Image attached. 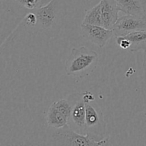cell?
Returning a JSON list of instances; mask_svg holds the SVG:
<instances>
[{
  "instance_id": "obj_1",
  "label": "cell",
  "mask_w": 146,
  "mask_h": 146,
  "mask_svg": "<svg viewBox=\"0 0 146 146\" xmlns=\"http://www.w3.org/2000/svg\"><path fill=\"white\" fill-rule=\"evenodd\" d=\"M99 56L95 51L86 46L73 48L65 62V71L68 76L84 78L97 68Z\"/></svg>"
},
{
  "instance_id": "obj_2",
  "label": "cell",
  "mask_w": 146,
  "mask_h": 146,
  "mask_svg": "<svg viewBox=\"0 0 146 146\" xmlns=\"http://www.w3.org/2000/svg\"><path fill=\"white\" fill-rule=\"evenodd\" d=\"M83 98L86 105V133L96 141H101L105 138L106 128L102 110L96 103L91 92L83 93Z\"/></svg>"
},
{
  "instance_id": "obj_3",
  "label": "cell",
  "mask_w": 146,
  "mask_h": 146,
  "mask_svg": "<svg viewBox=\"0 0 146 146\" xmlns=\"http://www.w3.org/2000/svg\"><path fill=\"white\" fill-rule=\"evenodd\" d=\"M66 11L65 0H49L46 4H43L31 11L36 15L41 29L51 33L57 31V27L61 25Z\"/></svg>"
},
{
  "instance_id": "obj_4",
  "label": "cell",
  "mask_w": 146,
  "mask_h": 146,
  "mask_svg": "<svg viewBox=\"0 0 146 146\" xmlns=\"http://www.w3.org/2000/svg\"><path fill=\"white\" fill-rule=\"evenodd\" d=\"M51 133V140L48 145H70V146H95L105 145L109 141V137L97 141L89 135L81 134L71 129L68 125L58 129H55Z\"/></svg>"
},
{
  "instance_id": "obj_5",
  "label": "cell",
  "mask_w": 146,
  "mask_h": 146,
  "mask_svg": "<svg viewBox=\"0 0 146 146\" xmlns=\"http://www.w3.org/2000/svg\"><path fill=\"white\" fill-rule=\"evenodd\" d=\"M71 104V112L68 125L72 130L81 134L86 133V105L83 93L72 94L68 97Z\"/></svg>"
},
{
  "instance_id": "obj_6",
  "label": "cell",
  "mask_w": 146,
  "mask_h": 146,
  "mask_svg": "<svg viewBox=\"0 0 146 146\" xmlns=\"http://www.w3.org/2000/svg\"><path fill=\"white\" fill-rule=\"evenodd\" d=\"M143 30H146V16L135 17L127 14L119 17L113 29L115 36Z\"/></svg>"
},
{
  "instance_id": "obj_7",
  "label": "cell",
  "mask_w": 146,
  "mask_h": 146,
  "mask_svg": "<svg viewBox=\"0 0 146 146\" xmlns=\"http://www.w3.org/2000/svg\"><path fill=\"white\" fill-rule=\"evenodd\" d=\"M81 29L83 36L101 48H104L114 35L113 30L102 26L81 24Z\"/></svg>"
},
{
  "instance_id": "obj_8",
  "label": "cell",
  "mask_w": 146,
  "mask_h": 146,
  "mask_svg": "<svg viewBox=\"0 0 146 146\" xmlns=\"http://www.w3.org/2000/svg\"><path fill=\"white\" fill-rule=\"evenodd\" d=\"M102 26L108 29L113 30L118 21V14L121 11L119 6L114 0H101Z\"/></svg>"
},
{
  "instance_id": "obj_9",
  "label": "cell",
  "mask_w": 146,
  "mask_h": 146,
  "mask_svg": "<svg viewBox=\"0 0 146 146\" xmlns=\"http://www.w3.org/2000/svg\"><path fill=\"white\" fill-rule=\"evenodd\" d=\"M121 9V11L127 15L135 17L146 16V0H114Z\"/></svg>"
},
{
  "instance_id": "obj_10",
  "label": "cell",
  "mask_w": 146,
  "mask_h": 146,
  "mask_svg": "<svg viewBox=\"0 0 146 146\" xmlns=\"http://www.w3.org/2000/svg\"><path fill=\"white\" fill-rule=\"evenodd\" d=\"M46 123L49 128L58 129L68 125V119L51 104L46 113Z\"/></svg>"
},
{
  "instance_id": "obj_11",
  "label": "cell",
  "mask_w": 146,
  "mask_h": 146,
  "mask_svg": "<svg viewBox=\"0 0 146 146\" xmlns=\"http://www.w3.org/2000/svg\"><path fill=\"white\" fill-rule=\"evenodd\" d=\"M125 36L131 41V52L143 51L146 54V30L130 33Z\"/></svg>"
},
{
  "instance_id": "obj_12",
  "label": "cell",
  "mask_w": 146,
  "mask_h": 146,
  "mask_svg": "<svg viewBox=\"0 0 146 146\" xmlns=\"http://www.w3.org/2000/svg\"><path fill=\"white\" fill-rule=\"evenodd\" d=\"M82 24L102 26V14H101V2L94 6L91 9L87 10L86 11L85 17L83 20Z\"/></svg>"
},
{
  "instance_id": "obj_13",
  "label": "cell",
  "mask_w": 146,
  "mask_h": 146,
  "mask_svg": "<svg viewBox=\"0 0 146 146\" xmlns=\"http://www.w3.org/2000/svg\"><path fill=\"white\" fill-rule=\"evenodd\" d=\"M52 105L61 113L64 114L68 119H69L71 112V104L68 99H60L54 101Z\"/></svg>"
},
{
  "instance_id": "obj_14",
  "label": "cell",
  "mask_w": 146,
  "mask_h": 146,
  "mask_svg": "<svg viewBox=\"0 0 146 146\" xmlns=\"http://www.w3.org/2000/svg\"><path fill=\"white\" fill-rule=\"evenodd\" d=\"M16 3L22 8L31 11L43 5V0H15Z\"/></svg>"
},
{
  "instance_id": "obj_15",
  "label": "cell",
  "mask_w": 146,
  "mask_h": 146,
  "mask_svg": "<svg viewBox=\"0 0 146 146\" xmlns=\"http://www.w3.org/2000/svg\"><path fill=\"white\" fill-rule=\"evenodd\" d=\"M115 41L118 46L122 49L129 50L130 47H131V41L125 36H115Z\"/></svg>"
},
{
  "instance_id": "obj_16",
  "label": "cell",
  "mask_w": 146,
  "mask_h": 146,
  "mask_svg": "<svg viewBox=\"0 0 146 146\" xmlns=\"http://www.w3.org/2000/svg\"><path fill=\"white\" fill-rule=\"evenodd\" d=\"M24 21L26 25L29 27H34L38 23L36 15L33 11H30L26 14L24 18Z\"/></svg>"
},
{
  "instance_id": "obj_17",
  "label": "cell",
  "mask_w": 146,
  "mask_h": 146,
  "mask_svg": "<svg viewBox=\"0 0 146 146\" xmlns=\"http://www.w3.org/2000/svg\"><path fill=\"white\" fill-rule=\"evenodd\" d=\"M144 67H145V68L146 70V59L145 60V61H144Z\"/></svg>"
},
{
  "instance_id": "obj_18",
  "label": "cell",
  "mask_w": 146,
  "mask_h": 146,
  "mask_svg": "<svg viewBox=\"0 0 146 146\" xmlns=\"http://www.w3.org/2000/svg\"><path fill=\"white\" fill-rule=\"evenodd\" d=\"M1 1H3V0H1Z\"/></svg>"
}]
</instances>
